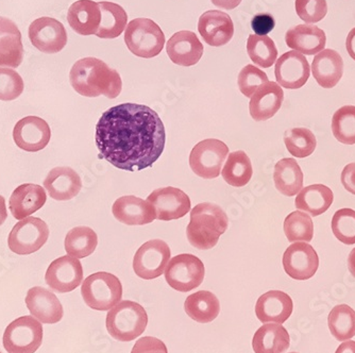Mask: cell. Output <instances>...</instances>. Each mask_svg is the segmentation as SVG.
<instances>
[{"instance_id":"20","label":"cell","mask_w":355,"mask_h":353,"mask_svg":"<svg viewBox=\"0 0 355 353\" xmlns=\"http://www.w3.org/2000/svg\"><path fill=\"white\" fill-rule=\"evenodd\" d=\"M26 304L32 316L42 324H57L63 318V307L58 297L44 287H32L26 296Z\"/></svg>"},{"instance_id":"24","label":"cell","mask_w":355,"mask_h":353,"mask_svg":"<svg viewBox=\"0 0 355 353\" xmlns=\"http://www.w3.org/2000/svg\"><path fill=\"white\" fill-rule=\"evenodd\" d=\"M47 200L45 189L41 185L25 183L16 187L9 200L10 211L14 218H27L39 211Z\"/></svg>"},{"instance_id":"26","label":"cell","mask_w":355,"mask_h":353,"mask_svg":"<svg viewBox=\"0 0 355 353\" xmlns=\"http://www.w3.org/2000/svg\"><path fill=\"white\" fill-rule=\"evenodd\" d=\"M285 42L301 55H313L324 51L327 37L324 30L312 24H305L289 29L285 35Z\"/></svg>"},{"instance_id":"17","label":"cell","mask_w":355,"mask_h":353,"mask_svg":"<svg viewBox=\"0 0 355 353\" xmlns=\"http://www.w3.org/2000/svg\"><path fill=\"white\" fill-rule=\"evenodd\" d=\"M51 137V127L41 117H24L13 129L16 146L28 153H37L45 148Z\"/></svg>"},{"instance_id":"3","label":"cell","mask_w":355,"mask_h":353,"mask_svg":"<svg viewBox=\"0 0 355 353\" xmlns=\"http://www.w3.org/2000/svg\"><path fill=\"white\" fill-rule=\"evenodd\" d=\"M229 227V219L219 205L211 203L197 205L191 210L187 228L189 244L199 250L214 248Z\"/></svg>"},{"instance_id":"45","label":"cell","mask_w":355,"mask_h":353,"mask_svg":"<svg viewBox=\"0 0 355 353\" xmlns=\"http://www.w3.org/2000/svg\"><path fill=\"white\" fill-rule=\"evenodd\" d=\"M297 15L306 24H316L328 13L327 0H296Z\"/></svg>"},{"instance_id":"25","label":"cell","mask_w":355,"mask_h":353,"mask_svg":"<svg viewBox=\"0 0 355 353\" xmlns=\"http://www.w3.org/2000/svg\"><path fill=\"white\" fill-rule=\"evenodd\" d=\"M44 187L51 198L67 201L79 194L83 189V181L71 167H55L48 173Z\"/></svg>"},{"instance_id":"9","label":"cell","mask_w":355,"mask_h":353,"mask_svg":"<svg viewBox=\"0 0 355 353\" xmlns=\"http://www.w3.org/2000/svg\"><path fill=\"white\" fill-rule=\"evenodd\" d=\"M228 155V146L223 141L203 139L191 149L189 166L200 178L215 179L220 175L223 163Z\"/></svg>"},{"instance_id":"19","label":"cell","mask_w":355,"mask_h":353,"mask_svg":"<svg viewBox=\"0 0 355 353\" xmlns=\"http://www.w3.org/2000/svg\"><path fill=\"white\" fill-rule=\"evenodd\" d=\"M205 47L195 32H177L167 41L166 53L173 63L179 67H193L200 61Z\"/></svg>"},{"instance_id":"29","label":"cell","mask_w":355,"mask_h":353,"mask_svg":"<svg viewBox=\"0 0 355 353\" xmlns=\"http://www.w3.org/2000/svg\"><path fill=\"white\" fill-rule=\"evenodd\" d=\"M312 73L317 83L324 89L336 87L344 75V61L340 53L333 49H324L315 55Z\"/></svg>"},{"instance_id":"27","label":"cell","mask_w":355,"mask_h":353,"mask_svg":"<svg viewBox=\"0 0 355 353\" xmlns=\"http://www.w3.org/2000/svg\"><path fill=\"white\" fill-rule=\"evenodd\" d=\"M67 21L80 35H96L101 21V10L93 0H78L69 7Z\"/></svg>"},{"instance_id":"49","label":"cell","mask_w":355,"mask_h":353,"mask_svg":"<svg viewBox=\"0 0 355 353\" xmlns=\"http://www.w3.org/2000/svg\"><path fill=\"white\" fill-rule=\"evenodd\" d=\"M211 1L215 7L225 10H233L239 7L243 0H211Z\"/></svg>"},{"instance_id":"36","label":"cell","mask_w":355,"mask_h":353,"mask_svg":"<svg viewBox=\"0 0 355 353\" xmlns=\"http://www.w3.org/2000/svg\"><path fill=\"white\" fill-rule=\"evenodd\" d=\"M65 250L76 259H85L95 251L98 245V236L89 227H76L65 236Z\"/></svg>"},{"instance_id":"5","label":"cell","mask_w":355,"mask_h":353,"mask_svg":"<svg viewBox=\"0 0 355 353\" xmlns=\"http://www.w3.org/2000/svg\"><path fill=\"white\" fill-rule=\"evenodd\" d=\"M125 43L133 55L151 59L163 51L165 35L153 19H135L125 27Z\"/></svg>"},{"instance_id":"35","label":"cell","mask_w":355,"mask_h":353,"mask_svg":"<svg viewBox=\"0 0 355 353\" xmlns=\"http://www.w3.org/2000/svg\"><path fill=\"white\" fill-rule=\"evenodd\" d=\"M252 175V164L245 151L229 153L221 169V175L225 182L233 187H243L248 184Z\"/></svg>"},{"instance_id":"41","label":"cell","mask_w":355,"mask_h":353,"mask_svg":"<svg viewBox=\"0 0 355 353\" xmlns=\"http://www.w3.org/2000/svg\"><path fill=\"white\" fill-rule=\"evenodd\" d=\"M332 132L335 139L345 145L355 144V107L344 105L333 115Z\"/></svg>"},{"instance_id":"1","label":"cell","mask_w":355,"mask_h":353,"mask_svg":"<svg viewBox=\"0 0 355 353\" xmlns=\"http://www.w3.org/2000/svg\"><path fill=\"white\" fill-rule=\"evenodd\" d=\"M96 145L110 164L127 171L153 167L162 155L166 132L155 110L139 103H121L101 115L96 126Z\"/></svg>"},{"instance_id":"11","label":"cell","mask_w":355,"mask_h":353,"mask_svg":"<svg viewBox=\"0 0 355 353\" xmlns=\"http://www.w3.org/2000/svg\"><path fill=\"white\" fill-rule=\"evenodd\" d=\"M171 251L162 239H153L139 247L133 258V269L144 280H153L164 274Z\"/></svg>"},{"instance_id":"54","label":"cell","mask_w":355,"mask_h":353,"mask_svg":"<svg viewBox=\"0 0 355 353\" xmlns=\"http://www.w3.org/2000/svg\"><path fill=\"white\" fill-rule=\"evenodd\" d=\"M289 353H297V352H289Z\"/></svg>"},{"instance_id":"51","label":"cell","mask_w":355,"mask_h":353,"mask_svg":"<svg viewBox=\"0 0 355 353\" xmlns=\"http://www.w3.org/2000/svg\"><path fill=\"white\" fill-rule=\"evenodd\" d=\"M335 353H355V342L354 341H347L343 343Z\"/></svg>"},{"instance_id":"42","label":"cell","mask_w":355,"mask_h":353,"mask_svg":"<svg viewBox=\"0 0 355 353\" xmlns=\"http://www.w3.org/2000/svg\"><path fill=\"white\" fill-rule=\"evenodd\" d=\"M332 231L340 242L345 245H355V211L340 209L332 218Z\"/></svg>"},{"instance_id":"6","label":"cell","mask_w":355,"mask_h":353,"mask_svg":"<svg viewBox=\"0 0 355 353\" xmlns=\"http://www.w3.org/2000/svg\"><path fill=\"white\" fill-rule=\"evenodd\" d=\"M81 294L87 306L96 311H110L121 302L123 285L114 275L99 271L85 279Z\"/></svg>"},{"instance_id":"47","label":"cell","mask_w":355,"mask_h":353,"mask_svg":"<svg viewBox=\"0 0 355 353\" xmlns=\"http://www.w3.org/2000/svg\"><path fill=\"white\" fill-rule=\"evenodd\" d=\"M275 26H276V21L273 16L268 13L257 14L251 21V28L255 35L260 37L268 35L269 32L272 31Z\"/></svg>"},{"instance_id":"40","label":"cell","mask_w":355,"mask_h":353,"mask_svg":"<svg viewBox=\"0 0 355 353\" xmlns=\"http://www.w3.org/2000/svg\"><path fill=\"white\" fill-rule=\"evenodd\" d=\"M284 143L288 153L299 159L312 155L317 146L316 137L306 128H294L287 131Z\"/></svg>"},{"instance_id":"46","label":"cell","mask_w":355,"mask_h":353,"mask_svg":"<svg viewBox=\"0 0 355 353\" xmlns=\"http://www.w3.org/2000/svg\"><path fill=\"white\" fill-rule=\"evenodd\" d=\"M131 353H168V350L164 343L159 338L144 336L135 343Z\"/></svg>"},{"instance_id":"10","label":"cell","mask_w":355,"mask_h":353,"mask_svg":"<svg viewBox=\"0 0 355 353\" xmlns=\"http://www.w3.org/2000/svg\"><path fill=\"white\" fill-rule=\"evenodd\" d=\"M48 237L49 228L45 221L39 217H27L13 227L8 237V245L16 255H31L46 244Z\"/></svg>"},{"instance_id":"7","label":"cell","mask_w":355,"mask_h":353,"mask_svg":"<svg viewBox=\"0 0 355 353\" xmlns=\"http://www.w3.org/2000/svg\"><path fill=\"white\" fill-rule=\"evenodd\" d=\"M43 342V326L33 316L15 319L3 333V347L8 353H35Z\"/></svg>"},{"instance_id":"37","label":"cell","mask_w":355,"mask_h":353,"mask_svg":"<svg viewBox=\"0 0 355 353\" xmlns=\"http://www.w3.org/2000/svg\"><path fill=\"white\" fill-rule=\"evenodd\" d=\"M328 324L337 341H349L355 336V311L347 304L336 306L329 314Z\"/></svg>"},{"instance_id":"48","label":"cell","mask_w":355,"mask_h":353,"mask_svg":"<svg viewBox=\"0 0 355 353\" xmlns=\"http://www.w3.org/2000/svg\"><path fill=\"white\" fill-rule=\"evenodd\" d=\"M342 183L346 191L355 195V163L345 166L342 173Z\"/></svg>"},{"instance_id":"2","label":"cell","mask_w":355,"mask_h":353,"mask_svg":"<svg viewBox=\"0 0 355 353\" xmlns=\"http://www.w3.org/2000/svg\"><path fill=\"white\" fill-rule=\"evenodd\" d=\"M69 80L78 94L89 98L103 95L115 99L123 89L119 71L96 58H85L76 62L69 73Z\"/></svg>"},{"instance_id":"15","label":"cell","mask_w":355,"mask_h":353,"mask_svg":"<svg viewBox=\"0 0 355 353\" xmlns=\"http://www.w3.org/2000/svg\"><path fill=\"white\" fill-rule=\"evenodd\" d=\"M46 283L55 292L69 293L76 290L83 280V264L79 259L64 255L55 259L48 267Z\"/></svg>"},{"instance_id":"22","label":"cell","mask_w":355,"mask_h":353,"mask_svg":"<svg viewBox=\"0 0 355 353\" xmlns=\"http://www.w3.org/2000/svg\"><path fill=\"white\" fill-rule=\"evenodd\" d=\"M284 101V92L277 83L268 81L261 87L250 97L249 110L255 121H265L278 113Z\"/></svg>"},{"instance_id":"44","label":"cell","mask_w":355,"mask_h":353,"mask_svg":"<svg viewBox=\"0 0 355 353\" xmlns=\"http://www.w3.org/2000/svg\"><path fill=\"white\" fill-rule=\"evenodd\" d=\"M266 83H268L266 73L262 69H257L252 64H248L247 67L241 69L239 79H237L239 91L248 98H250L253 93L257 91V87Z\"/></svg>"},{"instance_id":"53","label":"cell","mask_w":355,"mask_h":353,"mask_svg":"<svg viewBox=\"0 0 355 353\" xmlns=\"http://www.w3.org/2000/svg\"><path fill=\"white\" fill-rule=\"evenodd\" d=\"M348 268L350 274L355 278V248L352 249L348 257Z\"/></svg>"},{"instance_id":"28","label":"cell","mask_w":355,"mask_h":353,"mask_svg":"<svg viewBox=\"0 0 355 353\" xmlns=\"http://www.w3.org/2000/svg\"><path fill=\"white\" fill-rule=\"evenodd\" d=\"M24 59L19 27L11 19L0 17V67L17 69Z\"/></svg>"},{"instance_id":"12","label":"cell","mask_w":355,"mask_h":353,"mask_svg":"<svg viewBox=\"0 0 355 353\" xmlns=\"http://www.w3.org/2000/svg\"><path fill=\"white\" fill-rule=\"evenodd\" d=\"M28 35L32 45L48 55L63 51L69 40L63 24L53 17H41L32 21Z\"/></svg>"},{"instance_id":"18","label":"cell","mask_w":355,"mask_h":353,"mask_svg":"<svg viewBox=\"0 0 355 353\" xmlns=\"http://www.w3.org/2000/svg\"><path fill=\"white\" fill-rule=\"evenodd\" d=\"M198 31L203 41L213 47L227 45L234 35V24L225 12L209 10L200 16Z\"/></svg>"},{"instance_id":"14","label":"cell","mask_w":355,"mask_h":353,"mask_svg":"<svg viewBox=\"0 0 355 353\" xmlns=\"http://www.w3.org/2000/svg\"><path fill=\"white\" fill-rule=\"evenodd\" d=\"M147 200L153 205L157 219L163 221H175L191 212V203L184 191L177 187H167L153 191Z\"/></svg>"},{"instance_id":"50","label":"cell","mask_w":355,"mask_h":353,"mask_svg":"<svg viewBox=\"0 0 355 353\" xmlns=\"http://www.w3.org/2000/svg\"><path fill=\"white\" fill-rule=\"evenodd\" d=\"M346 48L349 55L355 61V28L349 32L346 40Z\"/></svg>"},{"instance_id":"43","label":"cell","mask_w":355,"mask_h":353,"mask_svg":"<svg viewBox=\"0 0 355 353\" xmlns=\"http://www.w3.org/2000/svg\"><path fill=\"white\" fill-rule=\"evenodd\" d=\"M25 89L23 78L14 69H0V101H11L21 95Z\"/></svg>"},{"instance_id":"30","label":"cell","mask_w":355,"mask_h":353,"mask_svg":"<svg viewBox=\"0 0 355 353\" xmlns=\"http://www.w3.org/2000/svg\"><path fill=\"white\" fill-rule=\"evenodd\" d=\"M334 200L330 187L324 184H313L301 189L297 195L295 205L299 211L316 217L329 210Z\"/></svg>"},{"instance_id":"39","label":"cell","mask_w":355,"mask_h":353,"mask_svg":"<svg viewBox=\"0 0 355 353\" xmlns=\"http://www.w3.org/2000/svg\"><path fill=\"white\" fill-rule=\"evenodd\" d=\"M284 233L288 242L310 243L314 236V223L310 215L295 211L285 218Z\"/></svg>"},{"instance_id":"52","label":"cell","mask_w":355,"mask_h":353,"mask_svg":"<svg viewBox=\"0 0 355 353\" xmlns=\"http://www.w3.org/2000/svg\"><path fill=\"white\" fill-rule=\"evenodd\" d=\"M8 218L7 205H6V200L1 195H0V226L5 223L6 219Z\"/></svg>"},{"instance_id":"31","label":"cell","mask_w":355,"mask_h":353,"mask_svg":"<svg viewBox=\"0 0 355 353\" xmlns=\"http://www.w3.org/2000/svg\"><path fill=\"white\" fill-rule=\"evenodd\" d=\"M289 345L288 332L280 324L264 325L257 329L252 340L255 353H284Z\"/></svg>"},{"instance_id":"23","label":"cell","mask_w":355,"mask_h":353,"mask_svg":"<svg viewBox=\"0 0 355 353\" xmlns=\"http://www.w3.org/2000/svg\"><path fill=\"white\" fill-rule=\"evenodd\" d=\"M294 310L291 296L281 291H270L265 293L255 304V314L262 322L284 324Z\"/></svg>"},{"instance_id":"8","label":"cell","mask_w":355,"mask_h":353,"mask_svg":"<svg viewBox=\"0 0 355 353\" xmlns=\"http://www.w3.org/2000/svg\"><path fill=\"white\" fill-rule=\"evenodd\" d=\"M165 279L178 292L187 293L200 286L205 276L202 261L189 253L175 255L167 264Z\"/></svg>"},{"instance_id":"13","label":"cell","mask_w":355,"mask_h":353,"mask_svg":"<svg viewBox=\"0 0 355 353\" xmlns=\"http://www.w3.org/2000/svg\"><path fill=\"white\" fill-rule=\"evenodd\" d=\"M283 267L294 280H309L318 270V255L309 243H293L283 255Z\"/></svg>"},{"instance_id":"21","label":"cell","mask_w":355,"mask_h":353,"mask_svg":"<svg viewBox=\"0 0 355 353\" xmlns=\"http://www.w3.org/2000/svg\"><path fill=\"white\" fill-rule=\"evenodd\" d=\"M112 213L127 226H144L157 219L155 207L148 200L135 196H123L115 201Z\"/></svg>"},{"instance_id":"16","label":"cell","mask_w":355,"mask_h":353,"mask_svg":"<svg viewBox=\"0 0 355 353\" xmlns=\"http://www.w3.org/2000/svg\"><path fill=\"white\" fill-rule=\"evenodd\" d=\"M277 83L287 89H297L308 83L311 67L308 60L298 51H288L281 55L275 67Z\"/></svg>"},{"instance_id":"32","label":"cell","mask_w":355,"mask_h":353,"mask_svg":"<svg viewBox=\"0 0 355 353\" xmlns=\"http://www.w3.org/2000/svg\"><path fill=\"white\" fill-rule=\"evenodd\" d=\"M273 181L281 194L287 197L296 196L303 189V173L300 165L292 157L280 160L275 166Z\"/></svg>"},{"instance_id":"55","label":"cell","mask_w":355,"mask_h":353,"mask_svg":"<svg viewBox=\"0 0 355 353\" xmlns=\"http://www.w3.org/2000/svg\"><path fill=\"white\" fill-rule=\"evenodd\" d=\"M0 353H3V352H1V351H0Z\"/></svg>"},{"instance_id":"4","label":"cell","mask_w":355,"mask_h":353,"mask_svg":"<svg viewBox=\"0 0 355 353\" xmlns=\"http://www.w3.org/2000/svg\"><path fill=\"white\" fill-rule=\"evenodd\" d=\"M148 325V315L135 301H121L107 315V329L112 338L119 342H131L143 334Z\"/></svg>"},{"instance_id":"33","label":"cell","mask_w":355,"mask_h":353,"mask_svg":"<svg viewBox=\"0 0 355 353\" xmlns=\"http://www.w3.org/2000/svg\"><path fill=\"white\" fill-rule=\"evenodd\" d=\"M187 314L200 324L212 322L220 312V303L213 293L200 291L189 295L184 302Z\"/></svg>"},{"instance_id":"34","label":"cell","mask_w":355,"mask_h":353,"mask_svg":"<svg viewBox=\"0 0 355 353\" xmlns=\"http://www.w3.org/2000/svg\"><path fill=\"white\" fill-rule=\"evenodd\" d=\"M101 21L96 37L99 39H116L127 27L128 15L121 6L109 1H101Z\"/></svg>"},{"instance_id":"38","label":"cell","mask_w":355,"mask_h":353,"mask_svg":"<svg viewBox=\"0 0 355 353\" xmlns=\"http://www.w3.org/2000/svg\"><path fill=\"white\" fill-rule=\"evenodd\" d=\"M247 53L251 61L263 69H269L276 63L278 49L276 44L267 35H251L247 41Z\"/></svg>"}]
</instances>
